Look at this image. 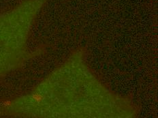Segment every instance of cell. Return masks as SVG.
I'll use <instances>...</instances> for the list:
<instances>
[{
  "instance_id": "obj_1",
  "label": "cell",
  "mask_w": 158,
  "mask_h": 118,
  "mask_svg": "<svg viewBox=\"0 0 158 118\" xmlns=\"http://www.w3.org/2000/svg\"><path fill=\"white\" fill-rule=\"evenodd\" d=\"M48 0H25L0 14V78L33 57L28 38L32 25Z\"/></svg>"
}]
</instances>
